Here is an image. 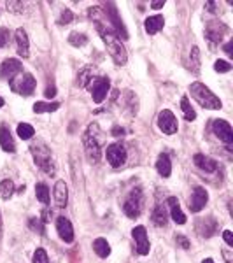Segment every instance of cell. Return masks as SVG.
Wrapping results in <instances>:
<instances>
[{
	"mask_svg": "<svg viewBox=\"0 0 233 263\" xmlns=\"http://www.w3.org/2000/svg\"><path fill=\"white\" fill-rule=\"evenodd\" d=\"M90 18L93 20V23H95L96 32H99L100 37L104 39V44H105V48H107L109 54H111V58L114 60V63H116V65H125L126 60H128L126 49H125V46H123L121 39L118 37V33L114 32L111 21L107 18V12H104L100 7H93V9H90Z\"/></svg>",
	"mask_w": 233,
	"mask_h": 263,
	"instance_id": "6da1fadb",
	"label": "cell"
},
{
	"mask_svg": "<svg viewBox=\"0 0 233 263\" xmlns=\"http://www.w3.org/2000/svg\"><path fill=\"white\" fill-rule=\"evenodd\" d=\"M30 153L33 156V162L37 163V167H39L42 172L48 174V176H54V174H56V163H54V160H53V151L49 149L48 144H44L42 141L32 142Z\"/></svg>",
	"mask_w": 233,
	"mask_h": 263,
	"instance_id": "7a4b0ae2",
	"label": "cell"
},
{
	"mask_svg": "<svg viewBox=\"0 0 233 263\" xmlns=\"http://www.w3.org/2000/svg\"><path fill=\"white\" fill-rule=\"evenodd\" d=\"M83 142L86 147V156L91 163H99L102 158V142H100V128L99 125L91 123L83 135Z\"/></svg>",
	"mask_w": 233,
	"mask_h": 263,
	"instance_id": "3957f363",
	"label": "cell"
},
{
	"mask_svg": "<svg viewBox=\"0 0 233 263\" xmlns=\"http://www.w3.org/2000/svg\"><path fill=\"white\" fill-rule=\"evenodd\" d=\"M189 93H191V97L202 105V107H205V109H221L223 107L221 100H219L203 83H193L191 86H189Z\"/></svg>",
	"mask_w": 233,
	"mask_h": 263,
	"instance_id": "277c9868",
	"label": "cell"
},
{
	"mask_svg": "<svg viewBox=\"0 0 233 263\" xmlns=\"http://www.w3.org/2000/svg\"><path fill=\"white\" fill-rule=\"evenodd\" d=\"M9 86H11V90L14 93H18V95L28 97L35 91V79H33V76L28 74V72H20V74H16L12 79H9Z\"/></svg>",
	"mask_w": 233,
	"mask_h": 263,
	"instance_id": "5b68a950",
	"label": "cell"
},
{
	"mask_svg": "<svg viewBox=\"0 0 233 263\" xmlns=\"http://www.w3.org/2000/svg\"><path fill=\"white\" fill-rule=\"evenodd\" d=\"M142 205H144V195L141 188H135L128 193L125 203H123V211L128 216L130 219H137L142 213Z\"/></svg>",
	"mask_w": 233,
	"mask_h": 263,
	"instance_id": "8992f818",
	"label": "cell"
},
{
	"mask_svg": "<svg viewBox=\"0 0 233 263\" xmlns=\"http://www.w3.org/2000/svg\"><path fill=\"white\" fill-rule=\"evenodd\" d=\"M105 156H107V162L111 163V167L114 168H120L125 165L126 162V149L125 146L120 142H114L111 146H107V151H105Z\"/></svg>",
	"mask_w": 233,
	"mask_h": 263,
	"instance_id": "52a82bcc",
	"label": "cell"
},
{
	"mask_svg": "<svg viewBox=\"0 0 233 263\" xmlns=\"http://www.w3.org/2000/svg\"><path fill=\"white\" fill-rule=\"evenodd\" d=\"M109 79L107 78H93L90 84H88V88H90L91 91V97H93V102L95 104H100V102L105 100V97H107V91H109Z\"/></svg>",
	"mask_w": 233,
	"mask_h": 263,
	"instance_id": "ba28073f",
	"label": "cell"
},
{
	"mask_svg": "<svg viewBox=\"0 0 233 263\" xmlns=\"http://www.w3.org/2000/svg\"><path fill=\"white\" fill-rule=\"evenodd\" d=\"M177 120L176 116H173L172 111H168V109H163L162 112L158 114V128L163 132V134L167 135H173L177 132Z\"/></svg>",
	"mask_w": 233,
	"mask_h": 263,
	"instance_id": "9c48e42d",
	"label": "cell"
},
{
	"mask_svg": "<svg viewBox=\"0 0 233 263\" xmlns=\"http://www.w3.org/2000/svg\"><path fill=\"white\" fill-rule=\"evenodd\" d=\"M226 32H228V27L224 23H219V21H210V23L207 25V28H205V37L209 39L210 44H219Z\"/></svg>",
	"mask_w": 233,
	"mask_h": 263,
	"instance_id": "30bf717a",
	"label": "cell"
},
{
	"mask_svg": "<svg viewBox=\"0 0 233 263\" xmlns=\"http://www.w3.org/2000/svg\"><path fill=\"white\" fill-rule=\"evenodd\" d=\"M207 202H209V193H207V190L202 188V186H197V188L193 190L191 198H189V209H191V213H200L203 207L207 205Z\"/></svg>",
	"mask_w": 233,
	"mask_h": 263,
	"instance_id": "8fae6325",
	"label": "cell"
},
{
	"mask_svg": "<svg viewBox=\"0 0 233 263\" xmlns=\"http://www.w3.org/2000/svg\"><path fill=\"white\" fill-rule=\"evenodd\" d=\"M212 130H214V134L218 135V137L221 139V141L226 144L228 147L231 146V142H233V130H231L230 123L224 121V120H214L212 121Z\"/></svg>",
	"mask_w": 233,
	"mask_h": 263,
	"instance_id": "7c38bea8",
	"label": "cell"
},
{
	"mask_svg": "<svg viewBox=\"0 0 233 263\" xmlns=\"http://www.w3.org/2000/svg\"><path fill=\"white\" fill-rule=\"evenodd\" d=\"M132 235H133V240L135 244H137V251L139 254H142V256H146L147 253H149L151 246H149V239H147V232L146 228L142 227V224H139V227H135L132 230Z\"/></svg>",
	"mask_w": 233,
	"mask_h": 263,
	"instance_id": "4fadbf2b",
	"label": "cell"
},
{
	"mask_svg": "<svg viewBox=\"0 0 233 263\" xmlns=\"http://www.w3.org/2000/svg\"><path fill=\"white\" fill-rule=\"evenodd\" d=\"M23 65H21L20 60H14V58H9V60L0 63V79H12L16 74H20Z\"/></svg>",
	"mask_w": 233,
	"mask_h": 263,
	"instance_id": "5bb4252c",
	"label": "cell"
},
{
	"mask_svg": "<svg viewBox=\"0 0 233 263\" xmlns=\"http://www.w3.org/2000/svg\"><path fill=\"white\" fill-rule=\"evenodd\" d=\"M56 230L63 242L70 244L72 240H74V228H72V223L67 218H63V216H60V218L56 219Z\"/></svg>",
	"mask_w": 233,
	"mask_h": 263,
	"instance_id": "9a60e30c",
	"label": "cell"
},
{
	"mask_svg": "<svg viewBox=\"0 0 233 263\" xmlns=\"http://www.w3.org/2000/svg\"><path fill=\"white\" fill-rule=\"evenodd\" d=\"M16 37V48H18V54L21 58L30 57V44H28V35L23 28H18L14 33Z\"/></svg>",
	"mask_w": 233,
	"mask_h": 263,
	"instance_id": "2e32d148",
	"label": "cell"
},
{
	"mask_svg": "<svg viewBox=\"0 0 233 263\" xmlns=\"http://www.w3.org/2000/svg\"><path fill=\"white\" fill-rule=\"evenodd\" d=\"M67 202H69V190H67L65 181H56V184H54V203H56V207L63 209Z\"/></svg>",
	"mask_w": 233,
	"mask_h": 263,
	"instance_id": "e0dca14e",
	"label": "cell"
},
{
	"mask_svg": "<svg viewBox=\"0 0 233 263\" xmlns=\"http://www.w3.org/2000/svg\"><path fill=\"white\" fill-rule=\"evenodd\" d=\"M193 162L203 172H216V168H218V162L205 155H195Z\"/></svg>",
	"mask_w": 233,
	"mask_h": 263,
	"instance_id": "ac0fdd59",
	"label": "cell"
},
{
	"mask_svg": "<svg viewBox=\"0 0 233 263\" xmlns=\"http://www.w3.org/2000/svg\"><path fill=\"white\" fill-rule=\"evenodd\" d=\"M0 147H2L6 153H14L16 151L14 139H12L11 130L7 128V126H2V128H0Z\"/></svg>",
	"mask_w": 233,
	"mask_h": 263,
	"instance_id": "d6986e66",
	"label": "cell"
},
{
	"mask_svg": "<svg viewBox=\"0 0 233 263\" xmlns=\"http://www.w3.org/2000/svg\"><path fill=\"white\" fill-rule=\"evenodd\" d=\"M165 25V20L163 16H149L146 21H144V27H146V32L149 33V35H154V33H158L160 30L163 28Z\"/></svg>",
	"mask_w": 233,
	"mask_h": 263,
	"instance_id": "ffe728a7",
	"label": "cell"
},
{
	"mask_svg": "<svg viewBox=\"0 0 233 263\" xmlns=\"http://www.w3.org/2000/svg\"><path fill=\"white\" fill-rule=\"evenodd\" d=\"M167 202H168V205H170V216H172L173 221H176L177 224H184L186 223V214L181 211V205H179V202H177V198L170 197Z\"/></svg>",
	"mask_w": 233,
	"mask_h": 263,
	"instance_id": "44dd1931",
	"label": "cell"
},
{
	"mask_svg": "<svg viewBox=\"0 0 233 263\" xmlns=\"http://www.w3.org/2000/svg\"><path fill=\"white\" fill-rule=\"evenodd\" d=\"M156 171L162 177H168L172 174V163L168 155H160L158 160H156Z\"/></svg>",
	"mask_w": 233,
	"mask_h": 263,
	"instance_id": "7402d4cb",
	"label": "cell"
},
{
	"mask_svg": "<svg viewBox=\"0 0 233 263\" xmlns=\"http://www.w3.org/2000/svg\"><path fill=\"white\" fill-rule=\"evenodd\" d=\"M93 249H95V253L99 254L100 258H107L109 254H111V246L105 239H96L95 242H93Z\"/></svg>",
	"mask_w": 233,
	"mask_h": 263,
	"instance_id": "603a6c76",
	"label": "cell"
},
{
	"mask_svg": "<svg viewBox=\"0 0 233 263\" xmlns=\"http://www.w3.org/2000/svg\"><path fill=\"white\" fill-rule=\"evenodd\" d=\"M56 109H60V104L58 102H37L33 104V112L42 114V112H54Z\"/></svg>",
	"mask_w": 233,
	"mask_h": 263,
	"instance_id": "cb8c5ba5",
	"label": "cell"
},
{
	"mask_svg": "<svg viewBox=\"0 0 233 263\" xmlns=\"http://www.w3.org/2000/svg\"><path fill=\"white\" fill-rule=\"evenodd\" d=\"M167 219H168L167 211H165L162 205H156L154 211H152V223H154L156 227H165Z\"/></svg>",
	"mask_w": 233,
	"mask_h": 263,
	"instance_id": "d4e9b609",
	"label": "cell"
},
{
	"mask_svg": "<svg viewBox=\"0 0 233 263\" xmlns=\"http://www.w3.org/2000/svg\"><path fill=\"white\" fill-rule=\"evenodd\" d=\"M189 70L193 74H200V49L197 46H193L191 57H189Z\"/></svg>",
	"mask_w": 233,
	"mask_h": 263,
	"instance_id": "484cf974",
	"label": "cell"
},
{
	"mask_svg": "<svg viewBox=\"0 0 233 263\" xmlns=\"http://www.w3.org/2000/svg\"><path fill=\"white\" fill-rule=\"evenodd\" d=\"M35 195H37V200L41 203H44V205H48L51 197H49V188L44 184V182H41V184L35 186Z\"/></svg>",
	"mask_w": 233,
	"mask_h": 263,
	"instance_id": "4316f807",
	"label": "cell"
},
{
	"mask_svg": "<svg viewBox=\"0 0 233 263\" xmlns=\"http://www.w3.org/2000/svg\"><path fill=\"white\" fill-rule=\"evenodd\" d=\"M69 44L74 46V48H83V46L88 44V35L79 32H72L69 35Z\"/></svg>",
	"mask_w": 233,
	"mask_h": 263,
	"instance_id": "83f0119b",
	"label": "cell"
},
{
	"mask_svg": "<svg viewBox=\"0 0 233 263\" xmlns=\"http://www.w3.org/2000/svg\"><path fill=\"white\" fill-rule=\"evenodd\" d=\"M12 193H14V182L11 179H4L0 182V198L7 200V198H11Z\"/></svg>",
	"mask_w": 233,
	"mask_h": 263,
	"instance_id": "f1b7e54d",
	"label": "cell"
},
{
	"mask_svg": "<svg viewBox=\"0 0 233 263\" xmlns=\"http://www.w3.org/2000/svg\"><path fill=\"white\" fill-rule=\"evenodd\" d=\"M18 135H20V139H23V141H28V139H32L33 135H35V130H33V126L28 125V123H20Z\"/></svg>",
	"mask_w": 233,
	"mask_h": 263,
	"instance_id": "f546056e",
	"label": "cell"
},
{
	"mask_svg": "<svg viewBox=\"0 0 233 263\" xmlns=\"http://www.w3.org/2000/svg\"><path fill=\"white\" fill-rule=\"evenodd\" d=\"M181 109H183L184 118L188 121H193L195 118H197V112H195V109L191 107V104H189L188 97H183V100H181Z\"/></svg>",
	"mask_w": 233,
	"mask_h": 263,
	"instance_id": "4dcf8cb0",
	"label": "cell"
},
{
	"mask_svg": "<svg viewBox=\"0 0 233 263\" xmlns=\"http://www.w3.org/2000/svg\"><path fill=\"white\" fill-rule=\"evenodd\" d=\"M33 263H49V258H48L46 249L39 248L35 253H33Z\"/></svg>",
	"mask_w": 233,
	"mask_h": 263,
	"instance_id": "1f68e13d",
	"label": "cell"
},
{
	"mask_svg": "<svg viewBox=\"0 0 233 263\" xmlns=\"http://www.w3.org/2000/svg\"><path fill=\"white\" fill-rule=\"evenodd\" d=\"M214 69L216 72H221V74H226V72H230L231 70V65L228 62H224V60H218L214 63Z\"/></svg>",
	"mask_w": 233,
	"mask_h": 263,
	"instance_id": "d6a6232c",
	"label": "cell"
},
{
	"mask_svg": "<svg viewBox=\"0 0 233 263\" xmlns=\"http://www.w3.org/2000/svg\"><path fill=\"white\" fill-rule=\"evenodd\" d=\"M30 228H32L33 232L41 233V235L44 233V223H42L39 218H32L30 219Z\"/></svg>",
	"mask_w": 233,
	"mask_h": 263,
	"instance_id": "836d02e7",
	"label": "cell"
},
{
	"mask_svg": "<svg viewBox=\"0 0 233 263\" xmlns=\"http://www.w3.org/2000/svg\"><path fill=\"white\" fill-rule=\"evenodd\" d=\"M72 20H74V14H72V11H63V12H62V18H60V25H63V23H70Z\"/></svg>",
	"mask_w": 233,
	"mask_h": 263,
	"instance_id": "e575fe53",
	"label": "cell"
},
{
	"mask_svg": "<svg viewBox=\"0 0 233 263\" xmlns=\"http://www.w3.org/2000/svg\"><path fill=\"white\" fill-rule=\"evenodd\" d=\"M223 239H224V242L230 246V248H233V233L230 230H224L223 232Z\"/></svg>",
	"mask_w": 233,
	"mask_h": 263,
	"instance_id": "d590c367",
	"label": "cell"
},
{
	"mask_svg": "<svg viewBox=\"0 0 233 263\" xmlns=\"http://www.w3.org/2000/svg\"><path fill=\"white\" fill-rule=\"evenodd\" d=\"M7 41H9V33L6 30H0V48H4L7 44Z\"/></svg>",
	"mask_w": 233,
	"mask_h": 263,
	"instance_id": "8d00e7d4",
	"label": "cell"
},
{
	"mask_svg": "<svg viewBox=\"0 0 233 263\" xmlns=\"http://www.w3.org/2000/svg\"><path fill=\"white\" fill-rule=\"evenodd\" d=\"M177 240H179V242H181V244H183V246H184V248H186V249H188V248H189V244H188V240H186V239H184V235H177Z\"/></svg>",
	"mask_w": 233,
	"mask_h": 263,
	"instance_id": "74e56055",
	"label": "cell"
},
{
	"mask_svg": "<svg viewBox=\"0 0 233 263\" xmlns=\"http://www.w3.org/2000/svg\"><path fill=\"white\" fill-rule=\"evenodd\" d=\"M54 93H56V88H54V86L46 88V97H51V95H54Z\"/></svg>",
	"mask_w": 233,
	"mask_h": 263,
	"instance_id": "f35d334b",
	"label": "cell"
},
{
	"mask_svg": "<svg viewBox=\"0 0 233 263\" xmlns=\"http://www.w3.org/2000/svg\"><path fill=\"white\" fill-rule=\"evenodd\" d=\"M224 53H226L228 57H233V54H231V42H228V44H224Z\"/></svg>",
	"mask_w": 233,
	"mask_h": 263,
	"instance_id": "ab89813d",
	"label": "cell"
},
{
	"mask_svg": "<svg viewBox=\"0 0 233 263\" xmlns=\"http://www.w3.org/2000/svg\"><path fill=\"white\" fill-rule=\"evenodd\" d=\"M163 6H165V2H151V7H152V9H162Z\"/></svg>",
	"mask_w": 233,
	"mask_h": 263,
	"instance_id": "60d3db41",
	"label": "cell"
},
{
	"mask_svg": "<svg viewBox=\"0 0 233 263\" xmlns=\"http://www.w3.org/2000/svg\"><path fill=\"white\" fill-rule=\"evenodd\" d=\"M202 263H216V261L212 260V258H205V260H203Z\"/></svg>",
	"mask_w": 233,
	"mask_h": 263,
	"instance_id": "b9f144b4",
	"label": "cell"
},
{
	"mask_svg": "<svg viewBox=\"0 0 233 263\" xmlns=\"http://www.w3.org/2000/svg\"><path fill=\"white\" fill-rule=\"evenodd\" d=\"M2 105H4V99L0 97V107H2Z\"/></svg>",
	"mask_w": 233,
	"mask_h": 263,
	"instance_id": "7bdbcfd3",
	"label": "cell"
}]
</instances>
